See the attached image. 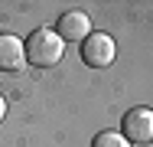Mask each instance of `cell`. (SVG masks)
Listing matches in <instances>:
<instances>
[{"mask_svg": "<svg viewBox=\"0 0 153 147\" xmlns=\"http://www.w3.org/2000/svg\"><path fill=\"white\" fill-rule=\"evenodd\" d=\"M91 147H130V141L124 134H117V131H101Z\"/></svg>", "mask_w": 153, "mask_h": 147, "instance_id": "6", "label": "cell"}, {"mask_svg": "<svg viewBox=\"0 0 153 147\" xmlns=\"http://www.w3.org/2000/svg\"><path fill=\"white\" fill-rule=\"evenodd\" d=\"M114 52H117V46H114V39H111L108 33H88V36L82 39V59H85L91 69L111 65V62H114Z\"/></svg>", "mask_w": 153, "mask_h": 147, "instance_id": "2", "label": "cell"}, {"mask_svg": "<svg viewBox=\"0 0 153 147\" xmlns=\"http://www.w3.org/2000/svg\"><path fill=\"white\" fill-rule=\"evenodd\" d=\"M56 33H59V39H85L88 33H91V20H88V13H82V10H68V13H62L59 23H56Z\"/></svg>", "mask_w": 153, "mask_h": 147, "instance_id": "4", "label": "cell"}, {"mask_svg": "<svg viewBox=\"0 0 153 147\" xmlns=\"http://www.w3.org/2000/svg\"><path fill=\"white\" fill-rule=\"evenodd\" d=\"M7 118V101H3V95H0V121Z\"/></svg>", "mask_w": 153, "mask_h": 147, "instance_id": "7", "label": "cell"}, {"mask_svg": "<svg viewBox=\"0 0 153 147\" xmlns=\"http://www.w3.org/2000/svg\"><path fill=\"white\" fill-rule=\"evenodd\" d=\"M124 137L130 144H150L153 141V111L150 108H130L124 115Z\"/></svg>", "mask_w": 153, "mask_h": 147, "instance_id": "3", "label": "cell"}, {"mask_svg": "<svg viewBox=\"0 0 153 147\" xmlns=\"http://www.w3.org/2000/svg\"><path fill=\"white\" fill-rule=\"evenodd\" d=\"M65 52V43L59 39V33L52 26H39L30 33V39H26V62L33 65H39V69H49V65H56Z\"/></svg>", "mask_w": 153, "mask_h": 147, "instance_id": "1", "label": "cell"}, {"mask_svg": "<svg viewBox=\"0 0 153 147\" xmlns=\"http://www.w3.org/2000/svg\"><path fill=\"white\" fill-rule=\"evenodd\" d=\"M26 65V46L23 39L3 33L0 36V72H20Z\"/></svg>", "mask_w": 153, "mask_h": 147, "instance_id": "5", "label": "cell"}]
</instances>
